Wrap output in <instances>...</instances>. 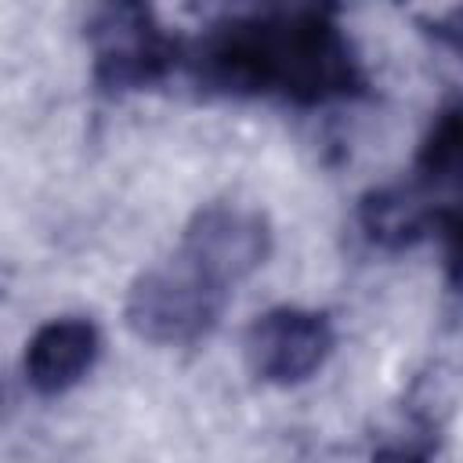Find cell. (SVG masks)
Masks as SVG:
<instances>
[{"label": "cell", "mask_w": 463, "mask_h": 463, "mask_svg": "<svg viewBox=\"0 0 463 463\" xmlns=\"http://www.w3.org/2000/svg\"><path fill=\"white\" fill-rule=\"evenodd\" d=\"M416 22L423 25V33H427L438 47L452 51L456 58H463V7H449V11L420 14Z\"/></svg>", "instance_id": "10"}, {"label": "cell", "mask_w": 463, "mask_h": 463, "mask_svg": "<svg viewBox=\"0 0 463 463\" xmlns=\"http://www.w3.org/2000/svg\"><path fill=\"white\" fill-rule=\"evenodd\" d=\"M336 333L326 311L282 304L257 315L246 329V362L257 380L297 387L311 380L333 354Z\"/></svg>", "instance_id": "5"}, {"label": "cell", "mask_w": 463, "mask_h": 463, "mask_svg": "<svg viewBox=\"0 0 463 463\" xmlns=\"http://www.w3.org/2000/svg\"><path fill=\"white\" fill-rule=\"evenodd\" d=\"M90 80L101 94H134L163 83L184 58L177 36L145 4H101L87 14Z\"/></svg>", "instance_id": "3"}, {"label": "cell", "mask_w": 463, "mask_h": 463, "mask_svg": "<svg viewBox=\"0 0 463 463\" xmlns=\"http://www.w3.org/2000/svg\"><path fill=\"white\" fill-rule=\"evenodd\" d=\"M412 170L416 184H423L427 192L463 184V98H452L434 112L416 145Z\"/></svg>", "instance_id": "8"}, {"label": "cell", "mask_w": 463, "mask_h": 463, "mask_svg": "<svg viewBox=\"0 0 463 463\" xmlns=\"http://www.w3.org/2000/svg\"><path fill=\"white\" fill-rule=\"evenodd\" d=\"M228 293L232 289L174 253L130 282L123 318L137 340L156 347H188L217 329L228 307Z\"/></svg>", "instance_id": "2"}, {"label": "cell", "mask_w": 463, "mask_h": 463, "mask_svg": "<svg viewBox=\"0 0 463 463\" xmlns=\"http://www.w3.org/2000/svg\"><path fill=\"white\" fill-rule=\"evenodd\" d=\"M369 463H427V456L409 449V445H383V449L373 452Z\"/></svg>", "instance_id": "11"}, {"label": "cell", "mask_w": 463, "mask_h": 463, "mask_svg": "<svg viewBox=\"0 0 463 463\" xmlns=\"http://www.w3.org/2000/svg\"><path fill=\"white\" fill-rule=\"evenodd\" d=\"M445 206L430 199V192L416 181L380 184L369 188L358 203V228L362 235L387 253H402L416 242H423L430 232H438Z\"/></svg>", "instance_id": "7"}, {"label": "cell", "mask_w": 463, "mask_h": 463, "mask_svg": "<svg viewBox=\"0 0 463 463\" xmlns=\"http://www.w3.org/2000/svg\"><path fill=\"white\" fill-rule=\"evenodd\" d=\"M174 253L232 289L271 257V224L257 206L217 199L188 217Z\"/></svg>", "instance_id": "4"}, {"label": "cell", "mask_w": 463, "mask_h": 463, "mask_svg": "<svg viewBox=\"0 0 463 463\" xmlns=\"http://www.w3.org/2000/svg\"><path fill=\"white\" fill-rule=\"evenodd\" d=\"M438 232H441V242H445V275L456 289H463V203L445 206Z\"/></svg>", "instance_id": "9"}, {"label": "cell", "mask_w": 463, "mask_h": 463, "mask_svg": "<svg viewBox=\"0 0 463 463\" xmlns=\"http://www.w3.org/2000/svg\"><path fill=\"white\" fill-rule=\"evenodd\" d=\"M192 83L213 98H275L297 109L351 101L365 65L333 7H253L203 29L184 51Z\"/></svg>", "instance_id": "1"}, {"label": "cell", "mask_w": 463, "mask_h": 463, "mask_svg": "<svg viewBox=\"0 0 463 463\" xmlns=\"http://www.w3.org/2000/svg\"><path fill=\"white\" fill-rule=\"evenodd\" d=\"M101 354V333L83 315H61L47 318L25 344V383L40 398H58L72 391Z\"/></svg>", "instance_id": "6"}]
</instances>
